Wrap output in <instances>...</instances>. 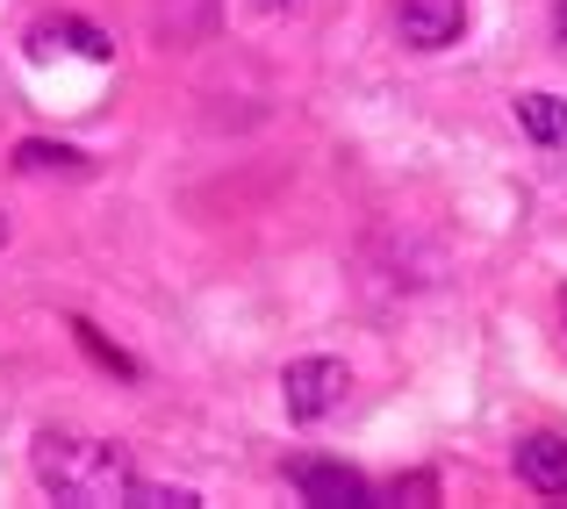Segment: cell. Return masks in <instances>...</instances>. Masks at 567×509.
Wrapping results in <instances>:
<instances>
[{
    "label": "cell",
    "instance_id": "obj_6",
    "mask_svg": "<svg viewBox=\"0 0 567 509\" xmlns=\"http://www.w3.org/2000/svg\"><path fill=\"white\" fill-rule=\"evenodd\" d=\"M517 129L539 152H567V101L560 94H517Z\"/></svg>",
    "mask_w": 567,
    "mask_h": 509
},
{
    "label": "cell",
    "instance_id": "obj_9",
    "mask_svg": "<svg viewBox=\"0 0 567 509\" xmlns=\"http://www.w3.org/2000/svg\"><path fill=\"white\" fill-rule=\"evenodd\" d=\"M72 337H80V344H86V352H94V359H101V366H115V373H137V359H123V352H115V344H109V337H101V331H94V323H72Z\"/></svg>",
    "mask_w": 567,
    "mask_h": 509
},
{
    "label": "cell",
    "instance_id": "obj_7",
    "mask_svg": "<svg viewBox=\"0 0 567 509\" xmlns=\"http://www.w3.org/2000/svg\"><path fill=\"white\" fill-rule=\"evenodd\" d=\"M14 173H72V179H80L86 158L65 152V144H37V137H29V144H14Z\"/></svg>",
    "mask_w": 567,
    "mask_h": 509
},
{
    "label": "cell",
    "instance_id": "obj_11",
    "mask_svg": "<svg viewBox=\"0 0 567 509\" xmlns=\"http://www.w3.org/2000/svg\"><path fill=\"white\" fill-rule=\"evenodd\" d=\"M0 245H8V216H0Z\"/></svg>",
    "mask_w": 567,
    "mask_h": 509
},
{
    "label": "cell",
    "instance_id": "obj_1",
    "mask_svg": "<svg viewBox=\"0 0 567 509\" xmlns=\"http://www.w3.org/2000/svg\"><path fill=\"white\" fill-rule=\"evenodd\" d=\"M29 467H37L43 496H58L72 509H123L130 488H137L130 453L109 445V438H65V430H43L37 453H29Z\"/></svg>",
    "mask_w": 567,
    "mask_h": 509
},
{
    "label": "cell",
    "instance_id": "obj_3",
    "mask_svg": "<svg viewBox=\"0 0 567 509\" xmlns=\"http://www.w3.org/2000/svg\"><path fill=\"white\" fill-rule=\"evenodd\" d=\"M288 481L302 488V502H317V509H367L374 502V488H367L352 467H338V459H302V467H288Z\"/></svg>",
    "mask_w": 567,
    "mask_h": 509
},
{
    "label": "cell",
    "instance_id": "obj_8",
    "mask_svg": "<svg viewBox=\"0 0 567 509\" xmlns=\"http://www.w3.org/2000/svg\"><path fill=\"white\" fill-rule=\"evenodd\" d=\"M123 509H202V496H187V488H158V481H137Z\"/></svg>",
    "mask_w": 567,
    "mask_h": 509
},
{
    "label": "cell",
    "instance_id": "obj_2",
    "mask_svg": "<svg viewBox=\"0 0 567 509\" xmlns=\"http://www.w3.org/2000/svg\"><path fill=\"white\" fill-rule=\"evenodd\" d=\"M352 395V373L346 359H295L280 373V402H288V424H323L331 409H346Z\"/></svg>",
    "mask_w": 567,
    "mask_h": 509
},
{
    "label": "cell",
    "instance_id": "obj_4",
    "mask_svg": "<svg viewBox=\"0 0 567 509\" xmlns=\"http://www.w3.org/2000/svg\"><path fill=\"white\" fill-rule=\"evenodd\" d=\"M402 43L410 51H445V43H460V29H467V0H402Z\"/></svg>",
    "mask_w": 567,
    "mask_h": 509
},
{
    "label": "cell",
    "instance_id": "obj_5",
    "mask_svg": "<svg viewBox=\"0 0 567 509\" xmlns=\"http://www.w3.org/2000/svg\"><path fill=\"white\" fill-rule=\"evenodd\" d=\"M517 481H525L532 496L560 502V496H567V438H554V430H532V438H517Z\"/></svg>",
    "mask_w": 567,
    "mask_h": 509
},
{
    "label": "cell",
    "instance_id": "obj_10",
    "mask_svg": "<svg viewBox=\"0 0 567 509\" xmlns=\"http://www.w3.org/2000/svg\"><path fill=\"white\" fill-rule=\"evenodd\" d=\"M259 8H288V0H259Z\"/></svg>",
    "mask_w": 567,
    "mask_h": 509
}]
</instances>
